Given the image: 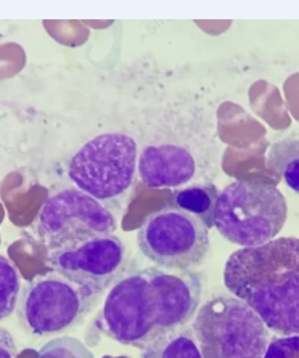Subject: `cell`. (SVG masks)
<instances>
[{"mask_svg":"<svg viewBox=\"0 0 299 358\" xmlns=\"http://www.w3.org/2000/svg\"><path fill=\"white\" fill-rule=\"evenodd\" d=\"M95 306L73 281L60 273L41 275L29 281L20 306V320L32 336H53L74 328Z\"/></svg>","mask_w":299,"mask_h":358,"instance_id":"ba28073f","label":"cell"},{"mask_svg":"<svg viewBox=\"0 0 299 358\" xmlns=\"http://www.w3.org/2000/svg\"><path fill=\"white\" fill-rule=\"evenodd\" d=\"M139 176L150 188L182 187L195 176V159L177 145L146 146L139 158Z\"/></svg>","mask_w":299,"mask_h":358,"instance_id":"30bf717a","label":"cell"},{"mask_svg":"<svg viewBox=\"0 0 299 358\" xmlns=\"http://www.w3.org/2000/svg\"><path fill=\"white\" fill-rule=\"evenodd\" d=\"M201 276L192 270L144 268L119 280L102 310V331L123 345L145 349L197 315Z\"/></svg>","mask_w":299,"mask_h":358,"instance_id":"6da1fadb","label":"cell"},{"mask_svg":"<svg viewBox=\"0 0 299 358\" xmlns=\"http://www.w3.org/2000/svg\"><path fill=\"white\" fill-rule=\"evenodd\" d=\"M47 259L53 272L73 281L87 296L97 297L121 275L126 246L113 233L48 251Z\"/></svg>","mask_w":299,"mask_h":358,"instance_id":"9c48e42d","label":"cell"},{"mask_svg":"<svg viewBox=\"0 0 299 358\" xmlns=\"http://www.w3.org/2000/svg\"><path fill=\"white\" fill-rule=\"evenodd\" d=\"M267 161L286 187L299 194V140L285 138L275 142L270 146Z\"/></svg>","mask_w":299,"mask_h":358,"instance_id":"4fadbf2b","label":"cell"},{"mask_svg":"<svg viewBox=\"0 0 299 358\" xmlns=\"http://www.w3.org/2000/svg\"><path fill=\"white\" fill-rule=\"evenodd\" d=\"M118 229L111 210L79 188H67L43 203L37 231L47 251L74 246Z\"/></svg>","mask_w":299,"mask_h":358,"instance_id":"52a82bcc","label":"cell"},{"mask_svg":"<svg viewBox=\"0 0 299 358\" xmlns=\"http://www.w3.org/2000/svg\"><path fill=\"white\" fill-rule=\"evenodd\" d=\"M137 143L124 134H102L79 148L68 164V177L99 201L121 198L132 185Z\"/></svg>","mask_w":299,"mask_h":358,"instance_id":"5b68a950","label":"cell"},{"mask_svg":"<svg viewBox=\"0 0 299 358\" xmlns=\"http://www.w3.org/2000/svg\"><path fill=\"white\" fill-rule=\"evenodd\" d=\"M208 227L186 210L167 206L146 215L137 233L146 259L166 270H190L209 251Z\"/></svg>","mask_w":299,"mask_h":358,"instance_id":"8992f818","label":"cell"},{"mask_svg":"<svg viewBox=\"0 0 299 358\" xmlns=\"http://www.w3.org/2000/svg\"><path fill=\"white\" fill-rule=\"evenodd\" d=\"M263 358H299V334L274 339Z\"/></svg>","mask_w":299,"mask_h":358,"instance_id":"2e32d148","label":"cell"},{"mask_svg":"<svg viewBox=\"0 0 299 358\" xmlns=\"http://www.w3.org/2000/svg\"><path fill=\"white\" fill-rule=\"evenodd\" d=\"M37 358H94V355L79 339L64 336L42 345V349L37 352Z\"/></svg>","mask_w":299,"mask_h":358,"instance_id":"9a60e30c","label":"cell"},{"mask_svg":"<svg viewBox=\"0 0 299 358\" xmlns=\"http://www.w3.org/2000/svg\"><path fill=\"white\" fill-rule=\"evenodd\" d=\"M193 333L203 358H263L269 328L238 297H213L197 310Z\"/></svg>","mask_w":299,"mask_h":358,"instance_id":"277c9868","label":"cell"},{"mask_svg":"<svg viewBox=\"0 0 299 358\" xmlns=\"http://www.w3.org/2000/svg\"><path fill=\"white\" fill-rule=\"evenodd\" d=\"M219 189L214 185H192L172 193L169 206L179 208L200 219L211 229L214 227V210Z\"/></svg>","mask_w":299,"mask_h":358,"instance_id":"8fae6325","label":"cell"},{"mask_svg":"<svg viewBox=\"0 0 299 358\" xmlns=\"http://www.w3.org/2000/svg\"><path fill=\"white\" fill-rule=\"evenodd\" d=\"M20 289L18 272L7 257L0 256V320L8 318L15 312Z\"/></svg>","mask_w":299,"mask_h":358,"instance_id":"5bb4252c","label":"cell"},{"mask_svg":"<svg viewBox=\"0 0 299 358\" xmlns=\"http://www.w3.org/2000/svg\"><path fill=\"white\" fill-rule=\"evenodd\" d=\"M224 285L274 333L299 334V238L235 251L225 262Z\"/></svg>","mask_w":299,"mask_h":358,"instance_id":"7a4b0ae2","label":"cell"},{"mask_svg":"<svg viewBox=\"0 0 299 358\" xmlns=\"http://www.w3.org/2000/svg\"><path fill=\"white\" fill-rule=\"evenodd\" d=\"M18 352H16L15 341L12 334L7 329L0 328V358H16Z\"/></svg>","mask_w":299,"mask_h":358,"instance_id":"e0dca14e","label":"cell"},{"mask_svg":"<svg viewBox=\"0 0 299 358\" xmlns=\"http://www.w3.org/2000/svg\"><path fill=\"white\" fill-rule=\"evenodd\" d=\"M286 215V199L274 183L235 180L219 193L214 227L228 243L253 248L275 240Z\"/></svg>","mask_w":299,"mask_h":358,"instance_id":"3957f363","label":"cell"},{"mask_svg":"<svg viewBox=\"0 0 299 358\" xmlns=\"http://www.w3.org/2000/svg\"><path fill=\"white\" fill-rule=\"evenodd\" d=\"M140 358H203L193 328H181L146 345Z\"/></svg>","mask_w":299,"mask_h":358,"instance_id":"7c38bea8","label":"cell"}]
</instances>
